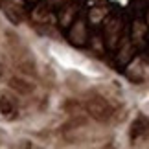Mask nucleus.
<instances>
[{"instance_id":"obj_3","label":"nucleus","mask_w":149,"mask_h":149,"mask_svg":"<svg viewBox=\"0 0 149 149\" xmlns=\"http://www.w3.org/2000/svg\"><path fill=\"white\" fill-rule=\"evenodd\" d=\"M9 87L13 90H17L19 94H30L33 90V85H30L28 81H24V79H20V77H11Z\"/></svg>"},{"instance_id":"obj_2","label":"nucleus","mask_w":149,"mask_h":149,"mask_svg":"<svg viewBox=\"0 0 149 149\" xmlns=\"http://www.w3.org/2000/svg\"><path fill=\"white\" fill-rule=\"evenodd\" d=\"M0 112H2L4 116H13L17 112V100L8 96V94H4L2 98H0Z\"/></svg>"},{"instance_id":"obj_1","label":"nucleus","mask_w":149,"mask_h":149,"mask_svg":"<svg viewBox=\"0 0 149 149\" xmlns=\"http://www.w3.org/2000/svg\"><path fill=\"white\" fill-rule=\"evenodd\" d=\"M87 111L90 112V116H94L98 122H107L111 118V107L107 105L105 100H101L100 96H94L87 101Z\"/></svg>"},{"instance_id":"obj_4","label":"nucleus","mask_w":149,"mask_h":149,"mask_svg":"<svg viewBox=\"0 0 149 149\" xmlns=\"http://www.w3.org/2000/svg\"><path fill=\"white\" fill-rule=\"evenodd\" d=\"M0 74H2V70H0Z\"/></svg>"}]
</instances>
